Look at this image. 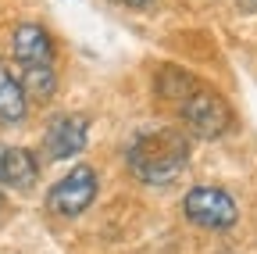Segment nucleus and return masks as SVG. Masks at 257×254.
<instances>
[{"mask_svg": "<svg viewBox=\"0 0 257 254\" xmlns=\"http://www.w3.org/2000/svg\"><path fill=\"white\" fill-rule=\"evenodd\" d=\"M197 86L186 72H179V68H165L161 72V97H168V101H182V97H189V90Z\"/></svg>", "mask_w": 257, "mask_h": 254, "instance_id": "obj_10", "label": "nucleus"}, {"mask_svg": "<svg viewBox=\"0 0 257 254\" xmlns=\"http://www.w3.org/2000/svg\"><path fill=\"white\" fill-rule=\"evenodd\" d=\"M25 101H40L47 104L54 93H57V75L54 68H22V79H18Z\"/></svg>", "mask_w": 257, "mask_h": 254, "instance_id": "obj_9", "label": "nucleus"}, {"mask_svg": "<svg viewBox=\"0 0 257 254\" xmlns=\"http://www.w3.org/2000/svg\"><path fill=\"white\" fill-rule=\"evenodd\" d=\"M239 8L243 11H257V0H239Z\"/></svg>", "mask_w": 257, "mask_h": 254, "instance_id": "obj_12", "label": "nucleus"}, {"mask_svg": "<svg viewBox=\"0 0 257 254\" xmlns=\"http://www.w3.org/2000/svg\"><path fill=\"white\" fill-rule=\"evenodd\" d=\"M40 179V161L25 147H8L0 143V186L8 190H32Z\"/></svg>", "mask_w": 257, "mask_h": 254, "instance_id": "obj_7", "label": "nucleus"}, {"mask_svg": "<svg viewBox=\"0 0 257 254\" xmlns=\"http://www.w3.org/2000/svg\"><path fill=\"white\" fill-rule=\"evenodd\" d=\"M133 176L147 186H168L189 165V136L182 129H150L125 150Z\"/></svg>", "mask_w": 257, "mask_h": 254, "instance_id": "obj_1", "label": "nucleus"}, {"mask_svg": "<svg viewBox=\"0 0 257 254\" xmlns=\"http://www.w3.org/2000/svg\"><path fill=\"white\" fill-rule=\"evenodd\" d=\"M89 140V122L86 115H57L47 125V136H43V150L50 161H64L72 154H82Z\"/></svg>", "mask_w": 257, "mask_h": 254, "instance_id": "obj_5", "label": "nucleus"}, {"mask_svg": "<svg viewBox=\"0 0 257 254\" xmlns=\"http://www.w3.org/2000/svg\"><path fill=\"white\" fill-rule=\"evenodd\" d=\"M182 208H186V218L193 222V226H200V229H229V226H236V218H239L236 201L225 194L221 186H197V190H189Z\"/></svg>", "mask_w": 257, "mask_h": 254, "instance_id": "obj_4", "label": "nucleus"}, {"mask_svg": "<svg viewBox=\"0 0 257 254\" xmlns=\"http://www.w3.org/2000/svg\"><path fill=\"white\" fill-rule=\"evenodd\" d=\"M25 111H29V101H25V93L18 86V75H11L0 65V122L15 125V122L25 118Z\"/></svg>", "mask_w": 257, "mask_h": 254, "instance_id": "obj_8", "label": "nucleus"}, {"mask_svg": "<svg viewBox=\"0 0 257 254\" xmlns=\"http://www.w3.org/2000/svg\"><path fill=\"white\" fill-rule=\"evenodd\" d=\"M118 8H133V11H143V8H150L154 0H114Z\"/></svg>", "mask_w": 257, "mask_h": 254, "instance_id": "obj_11", "label": "nucleus"}, {"mask_svg": "<svg viewBox=\"0 0 257 254\" xmlns=\"http://www.w3.org/2000/svg\"><path fill=\"white\" fill-rule=\"evenodd\" d=\"M96 190H100V176L89 165H75L64 179H57L47 194V208L61 218H79L93 201H96Z\"/></svg>", "mask_w": 257, "mask_h": 254, "instance_id": "obj_3", "label": "nucleus"}, {"mask_svg": "<svg viewBox=\"0 0 257 254\" xmlns=\"http://www.w3.org/2000/svg\"><path fill=\"white\" fill-rule=\"evenodd\" d=\"M0 208H4V194H0Z\"/></svg>", "mask_w": 257, "mask_h": 254, "instance_id": "obj_13", "label": "nucleus"}, {"mask_svg": "<svg viewBox=\"0 0 257 254\" xmlns=\"http://www.w3.org/2000/svg\"><path fill=\"white\" fill-rule=\"evenodd\" d=\"M11 54L18 61V68H54V40L36 22H25L15 29Z\"/></svg>", "mask_w": 257, "mask_h": 254, "instance_id": "obj_6", "label": "nucleus"}, {"mask_svg": "<svg viewBox=\"0 0 257 254\" xmlns=\"http://www.w3.org/2000/svg\"><path fill=\"white\" fill-rule=\"evenodd\" d=\"M179 118L186 125V133H193L197 140H218L232 129V108L221 93L207 90V86H193L189 97L179 101Z\"/></svg>", "mask_w": 257, "mask_h": 254, "instance_id": "obj_2", "label": "nucleus"}]
</instances>
